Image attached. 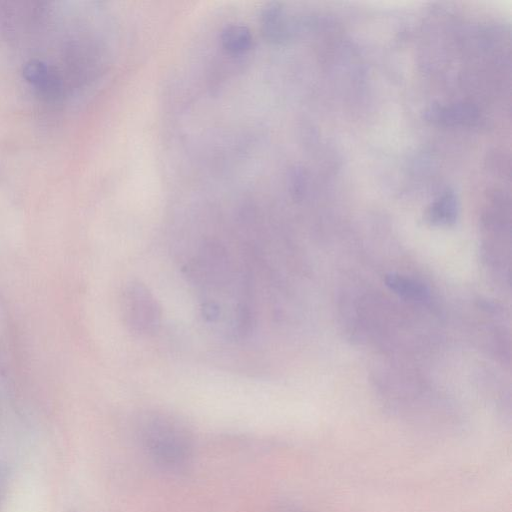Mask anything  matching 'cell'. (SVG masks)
Masks as SVG:
<instances>
[{"instance_id":"277c9868","label":"cell","mask_w":512,"mask_h":512,"mask_svg":"<svg viewBox=\"0 0 512 512\" xmlns=\"http://www.w3.org/2000/svg\"><path fill=\"white\" fill-rule=\"evenodd\" d=\"M222 41L224 46L232 52H242L250 46L251 35L248 30L241 26H231L223 33Z\"/></svg>"},{"instance_id":"6da1fadb","label":"cell","mask_w":512,"mask_h":512,"mask_svg":"<svg viewBox=\"0 0 512 512\" xmlns=\"http://www.w3.org/2000/svg\"><path fill=\"white\" fill-rule=\"evenodd\" d=\"M137 434L147 455L160 467L177 471L188 464L192 453L191 437L175 418L148 413L141 417Z\"/></svg>"},{"instance_id":"3957f363","label":"cell","mask_w":512,"mask_h":512,"mask_svg":"<svg viewBox=\"0 0 512 512\" xmlns=\"http://www.w3.org/2000/svg\"><path fill=\"white\" fill-rule=\"evenodd\" d=\"M385 283L390 290L405 299L424 300L429 294L423 283L403 275L388 274L385 277Z\"/></svg>"},{"instance_id":"7a4b0ae2","label":"cell","mask_w":512,"mask_h":512,"mask_svg":"<svg viewBox=\"0 0 512 512\" xmlns=\"http://www.w3.org/2000/svg\"><path fill=\"white\" fill-rule=\"evenodd\" d=\"M121 312L125 325L139 335L155 333L161 323V307L149 290L138 281L129 282L121 296Z\"/></svg>"},{"instance_id":"5b68a950","label":"cell","mask_w":512,"mask_h":512,"mask_svg":"<svg viewBox=\"0 0 512 512\" xmlns=\"http://www.w3.org/2000/svg\"><path fill=\"white\" fill-rule=\"evenodd\" d=\"M6 471L3 469H0V496L2 495L3 489L5 487V481H6Z\"/></svg>"}]
</instances>
